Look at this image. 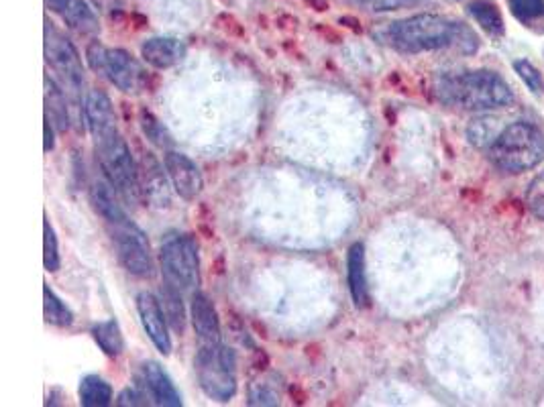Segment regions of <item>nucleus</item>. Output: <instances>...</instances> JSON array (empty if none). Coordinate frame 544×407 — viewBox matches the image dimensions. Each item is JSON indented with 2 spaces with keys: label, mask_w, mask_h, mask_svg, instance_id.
<instances>
[{
  "label": "nucleus",
  "mask_w": 544,
  "mask_h": 407,
  "mask_svg": "<svg viewBox=\"0 0 544 407\" xmlns=\"http://www.w3.org/2000/svg\"><path fill=\"white\" fill-rule=\"evenodd\" d=\"M351 3L369 13H390L412 7L418 0H351Z\"/></svg>",
  "instance_id": "nucleus-31"
},
{
  "label": "nucleus",
  "mask_w": 544,
  "mask_h": 407,
  "mask_svg": "<svg viewBox=\"0 0 544 407\" xmlns=\"http://www.w3.org/2000/svg\"><path fill=\"white\" fill-rule=\"evenodd\" d=\"M524 202L532 216H536L538 220H544V171L538 173V176L530 182V186L526 188Z\"/></svg>",
  "instance_id": "nucleus-30"
},
{
  "label": "nucleus",
  "mask_w": 544,
  "mask_h": 407,
  "mask_svg": "<svg viewBox=\"0 0 544 407\" xmlns=\"http://www.w3.org/2000/svg\"><path fill=\"white\" fill-rule=\"evenodd\" d=\"M139 176H141V190L145 200L153 206V208H168L172 204V190L174 186H170V176L168 171H163L166 165H159V161L155 159V155L151 151H141L139 153Z\"/></svg>",
  "instance_id": "nucleus-10"
},
{
  "label": "nucleus",
  "mask_w": 544,
  "mask_h": 407,
  "mask_svg": "<svg viewBox=\"0 0 544 407\" xmlns=\"http://www.w3.org/2000/svg\"><path fill=\"white\" fill-rule=\"evenodd\" d=\"M469 15L489 37L498 39L504 35V17L494 0H475V3L469 5Z\"/></svg>",
  "instance_id": "nucleus-22"
},
{
  "label": "nucleus",
  "mask_w": 544,
  "mask_h": 407,
  "mask_svg": "<svg viewBox=\"0 0 544 407\" xmlns=\"http://www.w3.org/2000/svg\"><path fill=\"white\" fill-rule=\"evenodd\" d=\"M45 116L58 131L66 133L70 129L72 116L66 100V92L56 84V80L45 76Z\"/></svg>",
  "instance_id": "nucleus-20"
},
{
  "label": "nucleus",
  "mask_w": 544,
  "mask_h": 407,
  "mask_svg": "<svg viewBox=\"0 0 544 407\" xmlns=\"http://www.w3.org/2000/svg\"><path fill=\"white\" fill-rule=\"evenodd\" d=\"M308 3L316 9V11H329V3H326V0H308Z\"/></svg>",
  "instance_id": "nucleus-39"
},
{
  "label": "nucleus",
  "mask_w": 544,
  "mask_h": 407,
  "mask_svg": "<svg viewBox=\"0 0 544 407\" xmlns=\"http://www.w3.org/2000/svg\"><path fill=\"white\" fill-rule=\"evenodd\" d=\"M137 312L153 346L163 357H168L172 353V338L168 332L170 324L166 314H163L159 298H155L149 292H141L137 296Z\"/></svg>",
  "instance_id": "nucleus-13"
},
{
  "label": "nucleus",
  "mask_w": 544,
  "mask_h": 407,
  "mask_svg": "<svg viewBox=\"0 0 544 407\" xmlns=\"http://www.w3.org/2000/svg\"><path fill=\"white\" fill-rule=\"evenodd\" d=\"M159 263L163 277L180 292H192L200 283L198 245L188 235H178L161 245Z\"/></svg>",
  "instance_id": "nucleus-7"
},
{
  "label": "nucleus",
  "mask_w": 544,
  "mask_h": 407,
  "mask_svg": "<svg viewBox=\"0 0 544 407\" xmlns=\"http://www.w3.org/2000/svg\"><path fill=\"white\" fill-rule=\"evenodd\" d=\"M341 25H347L351 27L355 33H361V25L357 19H351V17H341Z\"/></svg>",
  "instance_id": "nucleus-38"
},
{
  "label": "nucleus",
  "mask_w": 544,
  "mask_h": 407,
  "mask_svg": "<svg viewBox=\"0 0 544 407\" xmlns=\"http://www.w3.org/2000/svg\"><path fill=\"white\" fill-rule=\"evenodd\" d=\"M84 110H86V123L90 129V135L94 141L111 135L117 129V116H115V106L111 102V98L106 96V92L94 88L86 94L84 100Z\"/></svg>",
  "instance_id": "nucleus-14"
},
{
  "label": "nucleus",
  "mask_w": 544,
  "mask_h": 407,
  "mask_svg": "<svg viewBox=\"0 0 544 407\" xmlns=\"http://www.w3.org/2000/svg\"><path fill=\"white\" fill-rule=\"evenodd\" d=\"M492 163L506 173H522L544 159V135L538 127L518 121L504 127L487 147Z\"/></svg>",
  "instance_id": "nucleus-3"
},
{
  "label": "nucleus",
  "mask_w": 544,
  "mask_h": 407,
  "mask_svg": "<svg viewBox=\"0 0 544 407\" xmlns=\"http://www.w3.org/2000/svg\"><path fill=\"white\" fill-rule=\"evenodd\" d=\"M45 60L51 66V70L56 72L64 86L68 88L66 92H72V96H80L82 86H84V66L80 55L74 47V43L56 27L49 19H45ZM80 100V98H78Z\"/></svg>",
  "instance_id": "nucleus-8"
},
{
  "label": "nucleus",
  "mask_w": 544,
  "mask_h": 407,
  "mask_svg": "<svg viewBox=\"0 0 544 407\" xmlns=\"http://www.w3.org/2000/svg\"><path fill=\"white\" fill-rule=\"evenodd\" d=\"M494 119H487V116H481V119H475L469 129H467V137L471 141V145L475 147H489L494 143V139L498 137L500 131H496Z\"/></svg>",
  "instance_id": "nucleus-29"
},
{
  "label": "nucleus",
  "mask_w": 544,
  "mask_h": 407,
  "mask_svg": "<svg viewBox=\"0 0 544 407\" xmlns=\"http://www.w3.org/2000/svg\"><path fill=\"white\" fill-rule=\"evenodd\" d=\"M139 127L143 131L145 139L153 147H159L163 151H170L174 147V139H172L170 131L163 127V123L157 119V116L149 108L139 110Z\"/></svg>",
  "instance_id": "nucleus-25"
},
{
  "label": "nucleus",
  "mask_w": 544,
  "mask_h": 407,
  "mask_svg": "<svg viewBox=\"0 0 544 407\" xmlns=\"http://www.w3.org/2000/svg\"><path fill=\"white\" fill-rule=\"evenodd\" d=\"M92 336L96 344L100 346V351L108 357H121L125 351V336L121 332V326L117 320H104L98 322L92 328Z\"/></svg>",
  "instance_id": "nucleus-23"
},
{
  "label": "nucleus",
  "mask_w": 544,
  "mask_h": 407,
  "mask_svg": "<svg viewBox=\"0 0 544 407\" xmlns=\"http://www.w3.org/2000/svg\"><path fill=\"white\" fill-rule=\"evenodd\" d=\"M216 25H219L225 33H229L231 37H243L245 35L243 27L231 15H221L219 19H216Z\"/></svg>",
  "instance_id": "nucleus-35"
},
{
  "label": "nucleus",
  "mask_w": 544,
  "mask_h": 407,
  "mask_svg": "<svg viewBox=\"0 0 544 407\" xmlns=\"http://www.w3.org/2000/svg\"><path fill=\"white\" fill-rule=\"evenodd\" d=\"M137 389L141 391L145 401L149 397L151 403H155V405L180 407L184 403L182 395L176 389L170 375L163 371V367L159 363H155V361H147V363L141 365V377L137 381Z\"/></svg>",
  "instance_id": "nucleus-12"
},
{
  "label": "nucleus",
  "mask_w": 544,
  "mask_h": 407,
  "mask_svg": "<svg viewBox=\"0 0 544 407\" xmlns=\"http://www.w3.org/2000/svg\"><path fill=\"white\" fill-rule=\"evenodd\" d=\"M45 5L51 13H56L76 33L80 35L100 33V23L94 11L84 3V0H45Z\"/></svg>",
  "instance_id": "nucleus-16"
},
{
  "label": "nucleus",
  "mask_w": 544,
  "mask_h": 407,
  "mask_svg": "<svg viewBox=\"0 0 544 407\" xmlns=\"http://www.w3.org/2000/svg\"><path fill=\"white\" fill-rule=\"evenodd\" d=\"M437 96L445 104L475 112L504 108L514 102V94L506 80L489 70L443 76L437 82Z\"/></svg>",
  "instance_id": "nucleus-2"
},
{
  "label": "nucleus",
  "mask_w": 544,
  "mask_h": 407,
  "mask_svg": "<svg viewBox=\"0 0 544 407\" xmlns=\"http://www.w3.org/2000/svg\"><path fill=\"white\" fill-rule=\"evenodd\" d=\"M512 15L528 29L544 31V0H508Z\"/></svg>",
  "instance_id": "nucleus-27"
},
{
  "label": "nucleus",
  "mask_w": 544,
  "mask_h": 407,
  "mask_svg": "<svg viewBox=\"0 0 544 407\" xmlns=\"http://www.w3.org/2000/svg\"><path fill=\"white\" fill-rule=\"evenodd\" d=\"M117 405H147L139 389H123L117 397Z\"/></svg>",
  "instance_id": "nucleus-36"
},
{
  "label": "nucleus",
  "mask_w": 544,
  "mask_h": 407,
  "mask_svg": "<svg viewBox=\"0 0 544 407\" xmlns=\"http://www.w3.org/2000/svg\"><path fill=\"white\" fill-rule=\"evenodd\" d=\"M163 165H166L170 182L182 200L194 202L202 194L204 190L202 173L188 155L170 149L163 155Z\"/></svg>",
  "instance_id": "nucleus-11"
},
{
  "label": "nucleus",
  "mask_w": 544,
  "mask_h": 407,
  "mask_svg": "<svg viewBox=\"0 0 544 407\" xmlns=\"http://www.w3.org/2000/svg\"><path fill=\"white\" fill-rule=\"evenodd\" d=\"M159 304L163 308V314L168 318L170 328L182 336L186 330V308L182 302L180 289L166 281V285L159 287Z\"/></svg>",
  "instance_id": "nucleus-21"
},
{
  "label": "nucleus",
  "mask_w": 544,
  "mask_h": 407,
  "mask_svg": "<svg viewBox=\"0 0 544 407\" xmlns=\"http://www.w3.org/2000/svg\"><path fill=\"white\" fill-rule=\"evenodd\" d=\"M190 318L192 326L198 334L200 344H216L221 342L223 332H221V320L219 314H216V308L212 300L204 292H194L190 300Z\"/></svg>",
  "instance_id": "nucleus-15"
},
{
  "label": "nucleus",
  "mask_w": 544,
  "mask_h": 407,
  "mask_svg": "<svg viewBox=\"0 0 544 407\" xmlns=\"http://www.w3.org/2000/svg\"><path fill=\"white\" fill-rule=\"evenodd\" d=\"M514 70H516V74L522 78V82L534 92V94H540V92H544V82H542V76H540V72L530 64V62H526V60H518L516 64H514Z\"/></svg>",
  "instance_id": "nucleus-32"
},
{
  "label": "nucleus",
  "mask_w": 544,
  "mask_h": 407,
  "mask_svg": "<svg viewBox=\"0 0 544 407\" xmlns=\"http://www.w3.org/2000/svg\"><path fill=\"white\" fill-rule=\"evenodd\" d=\"M92 5L108 17H119L125 13V0H92Z\"/></svg>",
  "instance_id": "nucleus-34"
},
{
  "label": "nucleus",
  "mask_w": 544,
  "mask_h": 407,
  "mask_svg": "<svg viewBox=\"0 0 544 407\" xmlns=\"http://www.w3.org/2000/svg\"><path fill=\"white\" fill-rule=\"evenodd\" d=\"M94 145H96V155L106 180L117 188L119 196L127 204L137 206L143 196L141 176H139V163L135 161L127 141L121 137L119 131H115L111 135L94 141Z\"/></svg>",
  "instance_id": "nucleus-4"
},
{
  "label": "nucleus",
  "mask_w": 544,
  "mask_h": 407,
  "mask_svg": "<svg viewBox=\"0 0 544 407\" xmlns=\"http://www.w3.org/2000/svg\"><path fill=\"white\" fill-rule=\"evenodd\" d=\"M196 377L202 391L214 399L227 403L237 393V357L223 342L200 344L196 353Z\"/></svg>",
  "instance_id": "nucleus-5"
},
{
  "label": "nucleus",
  "mask_w": 544,
  "mask_h": 407,
  "mask_svg": "<svg viewBox=\"0 0 544 407\" xmlns=\"http://www.w3.org/2000/svg\"><path fill=\"white\" fill-rule=\"evenodd\" d=\"M43 314H45V322L53 326L68 328L74 324L72 310L56 296V292H53L47 283H43Z\"/></svg>",
  "instance_id": "nucleus-26"
},
{
  "label": "nucleus",
  "mask_w": 544,
  "mask_h": 407,
  "mask_svg": "<svg viewBox=\"0 0 544 407\" xmlns=\"http://www.w3.org/2000/svg\"><path fill=\"white\" fill-rule=\"evenodd\" d=\"M51 125H53V123L45 116V121H43V135H45V145H43V149H45V153H49V151L53 149V145H56V141H53V129H51Z\"/></svg>",
  "instance_id": "nucleus-37"
},
{
  "label": "nucleus",
  "mask_w": 544,
  "mask_h": 407,
  "mask_svg": "<svg viewBox=\"0 0 544 407\" xmlns=\"http://www.w3.org/2000/svg\"><path fill=\"white\" fill-rule=\"evenodd\" d=\"M186 53V43L174 37H151L141 45V57L155 70H170L178 66Z\"/></svg>",
  "instance_id": "nucleus-17"
},
{
  "label": "nucleus",
  "mask_w": 544,
  "mask_h": 407,
  "mask_svg": "<svg viewBox=\"0 0 544 407\" xmlns=\"http://www.w3.org/2000/svg\"><path fill=\"white\" fill-rule=\"evenodd\" d=\"M384 39L402 53H424L439 49L473 53L479 45L477 35L467 25L430 13L390 23V27L384 31Z\"/></svg>",
  "instance_id": "nucleus-1"
},
{
  "label": "nucleus",
  "mask_w": 544,
  "mask_h": 407,
  "mask_svg": "<svg viewBox=\"0 0 544 407\" xmlns=\"http://www.w3.org/2000/svg\"><path fill=\"white\" fill-rule=\"evenodd\" d=\"M86 62L125 94H141L149 86V72L125 49H108L96 39L86 49Z\"/></svg>",
  "instance_id": "nucleus-6"
},
{
  "label": "nucleus",
  "mask_w": 544,
  "mask_h": 407,
  "mask_svg": "<svg viewBox=\"0 0 544 407\" xmlns=\"http://www.w3.org/2000/svg\"><path fill=\"white\" fill-rule=\"evenodd\" d=\"M108 226H111V237L123 267L139 279H151L155 273V265L145 232L129 218Z\"/></svg>",
  "instance_id": "nucleus-9"
},
{
  "label": "nucleus",
  "mask_w": 544,
  "mask_h": 407,
  "mask_svg": "<svg viewBox=\"0 0 544 407\" xmlns=\"http://www.w3.org/2000/svg\"><path fill=\"white\" fill-rule=\"evenodd\" d=\"M347 277L351 298L357 308L369 306V292H367V275H365V247L363 243H355L349 249L347 257Z\"/></svg>",
  "instance_id": "nucleus-19"
},
{
  "label": "nucleus",
  "mask_w": 544,
  "mask_h": 407,
  "mask_svg": "<svg viewBox=\"0 0 544 407\" xmlns=\"http://www.w3.org/2000/svg\"><path fill=\"white\" fill-rule=\"evenodd\" d=\"M80 403L86 407H106L113 403V387L98 375H88L80 383Z\"/></svg>",
  "instance_id": "nucleus-24"
},
{
  "label": "nucleus",
  "mask_w": 544,
  "mask_h": 407,
  "mask_svg": "<svg viewBox=\"0 0 544 407\" xmlns=\"http://www.w3.org/2000/svg\"><path fill=\"white\" fill-rule=\"evenodd\" d=\"M43 265L49 273H56L62 265L58 235H56V230H53L47 216L43 220Z\"/></svg>",
  "instance_id": "nucleus-28"
},
{
  "label": "nucleus",
  "mask_w": 544,
  "mask_h": 407,
  "mask_svg": "<svg viewBox=\"0 0 544 407\" xmlns=\"http://www.w3.org/2000/svg\"><path fill=\"white\" fill-rule=\"evenodd\" d=\"M117 188L111 182L96 180L90 188V202L94 210L104 218L106 224H115L127 220V212L123 210L119 198H117Z\"/></svg>",
  "instance_id": "nucleus-18"
},
{
  "label": "nucleus",
  "mask_w": 544,
  "mask_h": 407,
  "mask_svg": "<svg viewBox=\"0 0 544 407\" xmlns=\"http://www.w3.org/2000/svg\"><path fill=\"white\" fill-rule=\"evenodd\" d=\"M280 395L267 383H255L249 393V405H278Z\"/></svg>",
  "instance_id": "nucleus-33"
}]
</instances>
